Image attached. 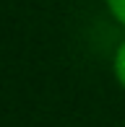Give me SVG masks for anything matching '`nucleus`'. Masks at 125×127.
<instances>
[{
  "instance_id": "nucleus-1",
  "label": "nucleus",
  "mask_w": 125,
  "mask_h": 127,
  "mask_svg": "<svg viewBox=\"0 0 125 127\" xmlns=\"http://www.w3.org/2000/svg\"><path fill=\"white\" fill-rule=\"evenodd\" d=\"M112 73H115V80L125 88V39L120 42V47L115 49V57H112Z\"/></svg>"
},
{
  "instance_id": "nucleus-2",
  "label": "nucleus",
  "mask_w": 125,
  "mask_h": 127,
  "mask_svg": "<svg viewBox=\"0 0 125 127\" xmlns=\"http://www.w3.org/2000/svg\"><path fill=\"white\" fill-rule=\"evenodd\" d=\"M107 10L120 26H125V0H107Z\"/></svg>"
}]
</instances>
